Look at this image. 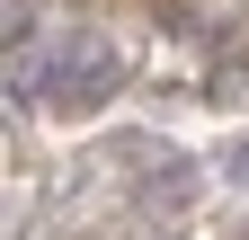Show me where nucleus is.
<instances>
[{
  "mask_svg": "<svg viewBox=\"0 0 249 240\" xmlns=\"http://www.w3.org/2000/svg\"><path fill=\"white\" fill-rule=\"evenodd\" d=\"M116 80H124L116 45L80 27V36H53V45H45V71H36V98H45V107H62V116H80V107H98V98H107Z\"/></svg>",
  "mask_w": 249,
  "mask_h": 240,
  "instance_id": "obj_1",
  "label": "nucleus"
}]
</instances>
